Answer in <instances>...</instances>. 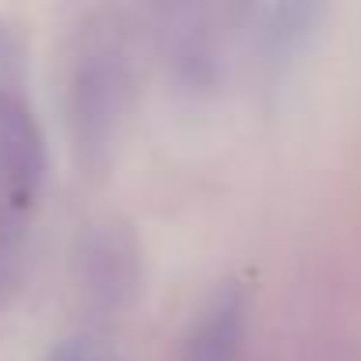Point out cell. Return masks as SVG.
I'll return each instance as SVG.
<instances>
[{"label":"cell","mask_w":361,"mask_h":361,"mask_svg":"<svg viewBox=\"0 0 361 361\" xmlns=\"http://www.w3.org/2000/svg\"><path fill=\"white\" fill-rule=\"evenodd\" d=\"M50 361H114V357L89 340H68L64 347H57V354Z\"/></svg>","instance_id":"1"}]
</instances>
